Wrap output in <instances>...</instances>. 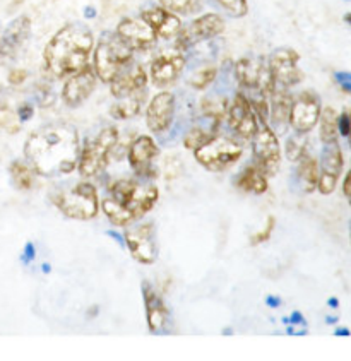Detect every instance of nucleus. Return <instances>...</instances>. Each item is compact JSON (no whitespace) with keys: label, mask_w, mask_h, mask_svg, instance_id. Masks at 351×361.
I'll return each instance as SVG.
<instances>
[{"label":"nucleus","mask_w":351,"mask_h":361,"mask_svg":"<svg viewBox=\"0 0 351 361\" xmlns=\"http://www.w3.org/2000/svg\"><path fill=\"white\" fill-rule=\"evenodd\" d=\"M351 332L348 331V329H338L336 331V336H350Z\"/></svg>","instance_id":"37998d69"},{"label":"nucleus","mask_w":351,"mask_h":361,"mask_svg":"<svg viewBox=\"0 0 351 361\" xmlns=\"http://www.w3.org/2000/svg\"><path fill=\"white\" fill-rule=\"evenodd\" d=\"M225 27H227V24H225V19L220 14L208 12V14H203L194 19L187 26H182L180 33L175 38V45L179 50L187 51L199 45V43H204L208 39L218 38L220 35H223Z\"/></svg>","instance_id":"9d476101"},{"label":"nucleus","mask_w":351,"mask_h":361,"mask_svg":"<svg viewBox=\"0 0 351 361\" xmlns=\"http://www.w3.org/2000/svg\"><path fill=\"white\" fill-rule=\"evenodd\" d=\"M160 6L177 16H192L203 9V0H158Z\"/></svg>","instance_id":"473e14b6"},{"label":"nucleus","mask_w":351,"mask_h":361,"mask_svg":"<svg viewBox=\"0 0 351 361\" xmlns=\"http://www.w3.org/2000/svg\"><path fill=\"white\" fill-rule=\"evenodd\" d=\"M120 139V132L117 127H107L96 135L95 139H90L84 147H81L78 170L81 176L90 178V176L100 175L107 168L108 159L112 158L117 142Z\"/></svg>","instance_id":"423d86ee"},{"label":"nucleus","mask_w":351,"mask_h":361,"mask_svg":"<svg viewBox=\"0 0 351 361\" xmlns=\"http://www.w3.org/2000/svg\"><path fill=\"white\" fill-rule=\"evenodd\" d=\"M227 122L230 128L242 139H252L257 130V114L250 105L249 98L238 91L230 99Z\"/></svg>","instance_id":"2eb2a0df"},{"label":"nucleus","mask_w":351,"mask_h":361,"mask_svg":"<svg viewBox=\"0 0 351 361\" xmlns=\"http://www.w3.org/2000/svg\"><path fill=\"white\" fill-rule=\"evenodd\" d=\"M149 82V75L146 69L141 63L132 60L124 71L115 75L114 81L110 82V91L117 99L129 98V96L146 94V87Z\"/></svg>","instance_id":"aec40b11"},{"label":"nucleus","mask_w":351,"mask_h":361,"mask_svg":"<svg viewBox=\"0 0 351 361\" xmlns=\"http://www.w3.org/2000/svg\"><path fill=\"white\" fill-rule=\"evenodd\" d=\"M338 130H340V135H343V137H348L351 130V111L345 110L338 115Z\"/></svg>","instance_id":"4c0bfd02"},{"label":"nucleus","mask_w":351,"mask_h":361,"mask_svg":"<svg viewBox=\"0 0 351 361\" xmlns=\"http://www.w3.org/2000/svg\"><path fill=\"white\" fill-rule=\"evenodd\" d=\"M237 82L240 84V91L247 98L250 96H269L276 87L274 79L268 66V57H245L235 63Z\"/></svg>","instance_id":"0eeeda50"},{"label":"nucleus","mask_w":351,"mask_h":361,"mask_svg":"<svg viewBox=\"0 0 351 361\" xmlns=\"http://www.w3.org/2000/svg\"><path fill=\"white\" fill-rule=\"evenodd\" d=\"M144 96L146 94H137V96H129V98L117 99L115 105L110 108V115L115 120H131L137 117L141 114V108H143Z\"/></svg>","instance_id":"c85d7f7f"},{"label":"nucleus","mask_w":351,"mask_h":361,"mask_svg":"<svg viewBox=\"0 0 351 361\" xmlns=\"http://www.w3.org/2000/svg\"><path fill=\"white\" fill-rule=\"evenodd\" d=\"M300 55L293 48H278L268 57V66L271 71L274 84L280 87L297 86L304 81V72L298 67Z\"/></svg>","instance_id":"9b49d317"},{"label":"nucleus","mask_w":351,"mask_h":361,"mask_svg":"<svg viewBox=\"0 0 351 361\" xmlns=\"http://www.w3.org/2000/svg\"><path fill=\"white\" fill-rule=\"evenodd\" d=\"M160 154L158 146L149 135H139L129 146V161L137 176L149 178L155 176V159Z\"/></svg>","instance_id":"4be33fe9"},{"label":"nucleus","mask_w":351,"mask_h":361,"mask_svg":"<svg viewBox=\"0 0 351 361\" xmlns=\"http://www.w3.org/2000/svg\"><path fill=\"white\" fill-rule=\"evenodd\" d=\"M319 128H321L322 142H336L338 137H340V130H338V114L334 108H322L321 117H319Z\"/></svg>","instance_id":"c756f323"},{"label":"nucleus","mask_w":351,"mask_h":361,"mask_svg":"<svg viewBox=\"0 0 351 361\" xmlns=\"http://www.w3.org/2000/svg\"><path fill=\"white\" fill-rule=\"evenodd\" d=\"M31 35V19L28 16H19L7 24L0 35V63L11 62L18 57L19 50L26 45Z\"/></svg>","instance_id":"412c9836"},{"label":"nucleus","mask_w":351,"mask_h":361,"mask_svg":"<svg viewBox=\"0 0 351 361\" xmlns=\"http://www.w3.org/2000/svg\"><path fill=\"white\" fill-rule=\"evenodd\" d=\"M334 81L338 82V86H340L343 91L351 94V72H336V74H334Z\"/></svg>","instance_id":"58836bf2"},{"label":"nucleus","mask_w":351,"mask_h":361,"mask_svg":"<svg viewBox=\"0 0 351 361\" xmlns=\"http://www.w3.org/2000/svg\"><path fill=\"white\" fill-rule=\"evenodd\" d=\"M322 111L321 96L316 91H302L293 96L292 111H290V126L298 134H309L319 123Z\"/></svg>","instance_id":"f8f14e48"},{"label":"nucleus","mask_w":351,"mask_h":361,"mask_svg":"<svg viewBox=\"0 0 351 361\" xmlns=\"http://www.w3.org/2000/svg\"><path fill=\"white\" fill-rule=\"evenodd\" d=\"M98 75H96L93 66H86L74 74L66 78L62 87V102L69 108H78L86 102L90 96L95 93L96 84H98Z\"/></svg>","instance_id":"4468645a"},{"label":"nucleus","mask_w":351,"mask_h":361,"mask_svg":"<svg viewBox=\"0 0 351 361\" xmlns=\"http://www.w3.org/2000/svg\"><path fill=\"white\" fill-rule=\"evenodd\" d=\"M218 134V126H211L209 128L206 127H194L185 134L184 144L187 149H199L201 146H204L206 142H209L215 135Z\"/></svg>","instance_id":"2f4dec72"},{"label":"nucleus","mask_w":351,"mask_h":361,"mask_svg":"<svg viewBox=\"0 0 351 361\" xmlns=\"http://www.w3.org/2000/svg\"><path fill=\"white\" fill-rule=\"evenodd\" d=\"M177 110V98L170 91L155 94L146 108V126L153 134H163L172 127Z\"/></svg>","instance_id":"6ab92c4d"},{"label":"nucleus","mask_w":351,"mask_h":361,"mask_svg":"<svg viewBox=\"0 0 351 361\" xmlns=\"http://www.w3.org/2000/svg\"><path fill=\"white\" fill-rule=\"evenodd\" d=\"M35 110L33 106L30 105V103H24V105H21L18 108V118L21 120V122H26V120H30L31 117H33Z\"/></svg>","instance_id":"a19ab883"},{"label":"nucleus","mask_w":351,"mask_h":361,"mask_svg":"<svg viewBox=\"0 0 351 361\" xmlns=\"http://www.w3.org/2000/svg\"><path fill=\"white\" fill-rule=\"evenodd\" d=\"M244 154V147L237 139L216 134L209 142L196 149V159L209 171H223L233 166Z\"/></svg>","instance_id":"6e6552de"},{"label":"nucleus","mask_w":351,"mask_h":361,"mask_svg":"<svg viewBox=\"0 0 351 361\" xmlns=\"http://www.w3.org/2000/svg\"><path fill=\"white\" fill-rule=\"evenodd\" d=\"M346 139H348V142H350V147H351V130H350V134H348V137H346Z\"/></svg>","instance_id":"49530a36"},{"label":"nucleus","mask_w":351,"mask_h":361,"mask_svg":"<svg viewBox=\"0 0 351 361\" xmlns=\"http://www.w3.org/2000/svg\"><path fill=\"white\" fill-rule=\"evenodd\" d=\"M274 218H268V221H266V226L262 228L261 231H257L256 235H252V238H250V245H261L264 242H268L269 238H271V233H273V228H274Z\"/></svg>","instance_id":"e433bc0d"},{"label":"nucleus","mask_w":351,"mask_h":361,"mask_svg":"<svg viewBox=\"0 0 351 361\" xmlns=\"http://www.w3.org/2000/svg\"><path fill=\"white\" fill-rule=\"evenodd\" d=\"M52 200L71 219L88 221V219H93L98 214V192L91 183L81 182L69 188H64V190L55 192Z\"/></svg>","instance_id":"39448f33"},{"label":"nucleus","mask_w":351,"mask_h":361,"mask_svg":"<svg viewBox=\"0 0 351 361\" xmlns=\"http://www.w3.org/2000/svg\"><path fill=\"white\" fill-rule=\"evenodd\" d=\"M115 33L132 48V51H149L156 47L158 36L143 18H124Z\"/></svg>","instance_id":"a211bd4d"},{"label":"nucleus","mask_w":351,"mask_h":361,"mask_svg":"<svg viewBox=\"0 0 351 361\" xmlns=\"http://www.w3.org/2000/svg\"><path fill=\"white\" fill-rule=\"evenodd\" d=\"M218 79V67L213 63H206V66L194 69L191 78L187 79V84L196 91H204L211 86Z\"/></svg>","instance_id":"7c9ffc66"},{"label":"nucleus","mask_w":351,"mask_h":361,"mask_svg":"<svg viewBox=\"0 0 351 361\" xmlns=\"http://www.w3.org/2000/svg\"><path fill=\"white\" fill-rule=\"evenodd\" d=\"M345 23L348 24V26H351V12H348V14H345Z\"/></svg>","instance_id":"a18cd8bd"},{"label":"nucleus","mask_w":351,"mask_h":361,"mask_svg":"<svg viewBox=\"0 0 351 361\" xmlns=\"http://www.w3.org/2000/svg\"><path fill=\"white\" fill-rule=\"evenodd\" d=\"M141 18L146 21L149 26L153 27L156 36L163 39H173L177 38V35L180 33L182 30V19L180 16L173 14V12L167 11L165 7H148L141 12Z\"/></svg>","instance_id":"5701e85b"},{"label":"nucleus","mask_w":351,"mask_h":361,"mask_svg":"<svg viewBox=\"0 0 351 361\" xmlns=\"http://www.w3.org/2000/svg\"><path fill=\"white\" fill-rule=\"evenodd\" d=\"M252 149L256 164L266 176H274L281 164V147L278 135L268 120L257 117V130L252 137Z\"/></svg>","instance_id":"1a4fd4ad"},{"label":"nucleus","mask_w":351,"mask_h":361,"mask_svg":"<svg viewBox=\"0 0 351 361\" xmlns=\"http://www.w3.org/2000/svg\"><path fill=\"white\" fill-rule=\"evenodd\" d=\"M28 78V72L24 69H12L9 72V82L14 84V86H19V84H23L26 81Z\"/></svg>","instance_id":"ea45409f"},{"label":"nucleus","mask_w":351,"mask_h":361,"mask_svg":"<svg viewBox=\"0 0 351 361\" xmlns=\"http://www.w3.org/2000/svg\"><path fill=\"white\" fill-rule=\"evenodd\" d=\"M292 103L293 96L290 94V91L286 87L276 86L271 91V94L268 96V123L278 128H286L290 126V111H292Z\"/></svg>","instance_id":"b1692460"},{"label":"nucleus","mask_w":351,"mask_h":361,"mask_svg":"<svg viewBox=\"0 0 351 361\" xmlns=\"http://www.w3.org/2000/svg\"><path fill=\"white\" fill-rule=\"evenodd\" d=\"M298 170L297 176L298 182H300V187L304 188V192L310 194L317 188L319 182V163L314 156H310L309 152H305L300 159H298Z\"/></svg>","instance_id":"bb28decb"},{"label":"nucleus","mask_w":351,"mask_h":361,"mask_svg":"<svg viewBox=\"0 0 351 361\" xmlns=\"http://www.w3.org/2000/svg\"><path fill=\"white\" fill-rule=\"evenodd\" d=\"M237 187L244 192H250V194H264L268 190V178L262 173V170L256 163L249 164L237 178Z\"/></svg>","instance_id":"a878e982"},{"label":"nucleus","mask_w":351,"mask_h":361,"mask_svg":"<svg viewBox=\"0 0 351 361\" xmlns=\"http://www.w3.org/2000/svg\"><path fill=\"white\" fill-rule=\"evenodd\" d=\"M11 176L14 185L19 190H30L33 187V168L23 161H14L11 164Z\"/></svg>","instance_id":"72a5a7b5"},{"label":"nucleus","mask_w":351,"mask_h":361,"mask_svg":"<svg viewBox=\"0 0 351 361\" xmlns=\"http://www.w3.org/2000/svg\"><path fill=\"white\" fill-rule=\"evenodd\" d=\"M134 60L132 48L115 31L103 33L95 43L93 50V69L102 82L110 84L120 71Z\"/></svg>","instance_id":"20e7f679"},{"label":"nucleus","mask_w":351,"mask_h":361,"mask_svg":"<svg viewBox=\"0 0 351 361\" xmlns=\"http://www.w3.org/2000/svg\"><path fill=\"white\" fill-rule=\"evenodd\" d=\"M343 168H345V158H343L340 142L336 140V142L324 144V151L321 154V168H319L317 182V188L321 194H333L338 182H340Z\"/></svg>","instance_id":"dca6fc26"},{"label":"nucleus","mask_w":351,"mask_h":361,"mask_svg":"<svg viewBox=\"0 0 351 361\" xmlns=\"http://www.w3.org/2000/svg\"><path fill=\"white\" fill-rule=\"evenodd\" d=\"M93 16H95V9L88 7V9H86V18H93Z\"/></svg>","instance_id":"c03bdc74"},{"label":"nucleus","mask_w":351,"mask_h":361,"mask_svg":"<svg viewBox=\"0 0 351 361\" xmlns=\"http://www.w3.org/2000/svg\"><path fill=\"white\" fill-rule=\"evenodd\" d=\"M307 146H309V142H307V134H298L297 132V134L292 135V137L288 139V142H286V158H288L290 161L297 163L307 152Z\"/></svg>","instance_id":"f704fd0d"},{"label":"nucleus","mask_w":351,"mask_h":361,"mask_svg":"<svg viewBox=\"0 0 351 361\" xmlns=\"http://www.w3.org/2000/svg\"><path fill=\"white\" fill-rule=\"evenodd\" d=\"M144 302H146V315L148 326L151 332H160L161 329L167 326L168 310L165 307L163 300L156 295L151 288L144 286Z\"/></svg>","instance_id":"393cba45"},{"label":"nucleus","mask_w":351,"mask_h":361,"mask_svg":"<svg viewBox=\"0 0 351 361\" xmlns=\"http://www.w3.org/2000/svg\"><path fill=\"white\" fill-rule=\"evenodd\" d=\"M81 140L76 127L55 122L36 128L24 142V158L42 176L69 175L78 168Z\"/></svg>","instance_id":"f257e3e1"},{"label":"nucleus","mask_w":351,"mask_h":361,"mask_svg":"<svg viewBox=\"0 0 351 361\" xmlns=\"http://www.w3.org/2000/svg\"><path fill=\"white\" fill-rule=\"evenodd\" d=\"M125 242L137 262L153 264L158 259V243L151 223H143L125 231Z\"/></svg>","instance_id":"f3484780"},{"label":"nucleus","mask_w":351,"mask_h":361,"mask_svg":"<svg viewBox=\"0 0 351 361\" xmlns=\"http://www.w3.org/2000/svg\"><path fill=\"white\" fill-rule=\"evenodd\" d=\"M230 18H244L249 12L247 0H216Z\"/></svg>","instance_id":"c9c22d12"},{"label":"nucleus","mask_w":351,"mask_h":361,"mask_svg":"<svg viewBox=\"0 0 351 361\" xmlns=\"http://www.w3.org/2000/svg\"><path fill=\"white\" fill-rule=\"evenodd\" d=\"M95 43V35L86 24L69 23L60 27L43 51L48 74L55 79H66L90 66Z\"/></svg>","instance_id":"f03ea898"},{"label":"nucleus","mask_w":351,"mask_h":361,"mask_svg":"<svg viewBox=\"0 0 351 361\" xmlns=\"http://www.w3.org/2000/svg\"><path fill=\"white\" fill-rule=\"evenodd\" d=\"M343 192H345L346 199L350 200V206H351V168H350L348 175H346L345 182H343Z\"/></svg>","instance_id":"79ce46f5"},{"label":"nucleus","mask_w":351,"mask_h":361,"mask_svg":"<svg viewBox=\"0 0 351 361\" xmlns=\"http://www.w3.org/2000/svg\"><path fill=\"white\" fill-rule=\"evenodd\" d=\"M185 63H187V59L179 48L161 51L149 66V79L156 87L172 86L179 81L182 72L185 69Z\"/></svg>","instance_id":"ddd939ff"},{"label":"nucleus","mask_w":351,"mask_h":361,"mask_svg":"<svg viewBox=\"0 0 351 361\" xmlns=\"http://www.w3.org/2000/svg\"><path fill=\"white\" fill-rule=\"evenodd\" d=\"M158 195V188L153 183L119 180L110 187V195L103 199L102 206L115 226H127L148 214L155 207Z\"/></svg>","instance_id":"7ed1b4c3"},{"label":"nucleus","mask_w":351,"mask_h":361,"mask_svg":"<svg viewBox=\"0 0 351 361\" xmlns=\"http://www.w3.org/2000/svg\"><path fill=\"white\" fill-rule=\"evenodd\" d=\"M230 106V98L225 94H206L201 102V110H203L204 117L209 120H215V122L221 123L223 120H227Z\"/></svg>","instance_id":"cd10ccee"}]
</instances>
